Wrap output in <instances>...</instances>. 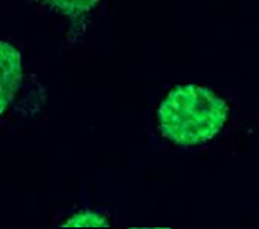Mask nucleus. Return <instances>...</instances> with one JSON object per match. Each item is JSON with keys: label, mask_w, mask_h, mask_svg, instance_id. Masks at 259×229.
Masks as SVG:
<instances>
[{"label": "nucleus", "mask_w": 259, "mask_h": 229, "mask_svg": "<svg viewBox=\"0 0 259 229\" xmlns=\"http://www.w3.org/2000/svg\"><path fill=\"white\" fill-rule=\"evenodd\" d=\"M227 117V102L209 88L199 85L175 88L157 110L161 135L183 146L210 142L224 129Z\"/></svg>", "instance_id": "nucleus-1"}, {"label": "nucleus", "mask_w": 259, "mask_h": 229, "mask_svg": "<svg viewBox=\"0 0 259 229\" xmlns=\"http://www.w3.org/2000/svg\"><path fill=\"white\" fill-rule=\"evenodd\" d=\"M0 62H2V85H0V104H2V112L10 106L15 94H17L21 75H23V67H21V55L10 42L2 41L0 44Z\"/></svg>", "instance_id": "nucleus-2"}, {"label": "nucleus", "mask_w": 259, "mask_h": 229, "mask_svg": "<svg viewBox=\"0 0 259 229\" xmlns=\"http://www.w3.org/2000/svg\"><path fill=\"white\" fill-rule=\"evenodd\" d=\"M41 2L67 17H80L93 10L100 0H41Z\"/></svg>", "instance_id": "nucleus-3"}, {"label": "nucleus", "mask_w": 259, "mask_h": 229, "mask_svg": "<svg viewBox=\"0 0 259 229\" xmlns=\"http://www.w3.org/2000/svg\"><path fill=\"white\" fill-rule=\"evenodd\" d=\"M106 224L108 219L95 211H80L65 223V226H106Z\"/></svg>", "instance_id": "nucleus-4"}]
</instances>
